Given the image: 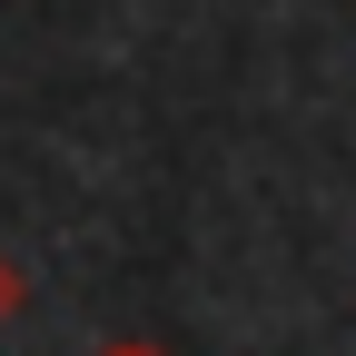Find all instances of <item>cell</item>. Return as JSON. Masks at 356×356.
Returning a JSON list of instances; mask_svg holds the SVG:
<instances>
[{
	"label": "cell",
	"mask_w": 356,
	"mask_h": 356,
	"mask_svg": "<svg viewBox=\"0 0 356 356\" xmlns=\"http://www.w3.org/2000/svg\"><path fill=\"white\" fill-rule=\"evenodd\" d=\"M10 317H20V267L0 257V327H10Z\"/></svg>",
	"instance_id": "cell-1"
},
{
	"label": "cell",
	"mask_w": 356,
	"mask_h": 356,
	"mask_svg": "<svg viewBox=\"0 0 356 356\" xmlns=\"http://www.w3.org/2000/svg\"><path fill=\"white\" fill-rule=\"evenodd\" d=\"M99 356H168V346H139V337H119V346H99Z\"/></svg>",
	"instance_id": "cell-2"
}]
</instances>
